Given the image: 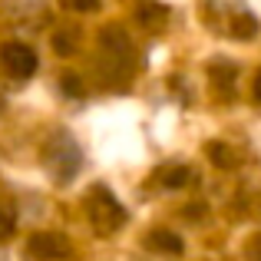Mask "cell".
<instances>
[{"mask_svg": "<svg viewBox=\"0 0 261 261\" xmlns=\"http://www.w3.org/2000/svg\"><path fill=\"white\" fill-rule=\"evenodd\" d=\"M86 215H89V222H93V228L99 231V235H113V231H119L122 225H126V212H122V205L116 202V195L109 189H102V185L89 189Z\"/></svg>", "mask_w": 261, "mask_h": 261, "instance_id": "cell-1", "label": "cell"}, {"mask_svg": "<svg viewBox=\"0 0 261 261\" xmlns=\"http://www.w3.org/2000/svg\"><path fill=\"white\" fill-rule=\"evenodd\" d=\"M0 66H4L13 80H27V76L37 73V53L27 43H4L0 46Z\"/></svg>", "mask_w": 261, "mask_h": 261, "instance_id": "cell-2", "label": "cell"}, {"mask_svg": "<svg viewBox=\"0 0 261 261\" xmlns=\"http://www.w3.org/2000/svg\"><path fill=\"white\" fill-rule=\"evenodd\" d=\"M70 251H73L70 242L63 235H57V231H37L27 242V255L37 261H63V258H70Z\"/></svg>", "mask_w": 261, "mask_h": 261, "instance_id": "cell-3", "label": "cell"}, {"mask_svg": "<svg viewBox=\"0 0 261 261\" xmlns=\"http://www.w3.org/2000/svg\"><path fill=\"white\" fill-rule=\"evenodd\" d=\"M146 245H149L152 251H162V255H182V238H178L175 231H166V228L149 231Z\"/></svg>", "mask_w": 261, "mask_h": 261, "instance_id": "cell-4", "label": "cell"}, {"mask_svg": "<svg viewBox=\"0 0 261 261\" xmlns=\"http://www.w3.org/2000/svg\"><path fill=\"white\" fill-rule=\"evenodd\" d=\"M189 166H166V169H159V182L166 185V189H182V185H189Z\"/></svg>", "mask_w": 261, "mask_h": 261, "instance_id": "cell-5", "label": "cell"}, {"mask_svg": "<svg viewBox=\"0 0 261 261\" xmlns=\"http://www.w3.org/2000/svg\"><path fill=\"white\" fill-rule=\"evenodd\" d=\"M231 33H235L238 40H251L258 33V20L251 17V13H238V17L231 20Z\"/></svg>", "mask_w": 261, "mask_h": 261, "instance_id": "cell-6", "label": "cell"}, {"mask_svg": "<svg viewBox=\"0 0 261 261\" xmlns=\"http://www.w3.org/2000/svg\"><path fill=\"white\" fill-rule=\"evenodd\" d=\"M208 159L215 162L218 169H231V166L238 162L235 155H231V149L225 146V142H208Z\"/></svg>", "mask_w": 261, "mask_h": 261, "instance_id": "cell-7", "label": "cell"}, {"mask_svg": "<svg viewBox=\"0 0 261 261\" xmlns=\"http://www.w3.org/2000/svg\"><path fill=\"white\" fill-rule=\"evenodd\" d=\"M13 228H17V212H13L10 205L0 202V242L13 235Z\"/></svg>", "mask_w": 261, "mask_h": 261, "instance_id": "cell-8", "label": "cell"}, {"mask_svg": "<svg viewBox=\"0 0 261 261\" xmlns=\"http://www.w3.org/2000/svg\"><path fill=\"white\" fill-rule=\"evenodd\" d=\"M53 50H57V53H63V57H70V53L76 50V33H73V30L57 33V37H53Z\"/></svg>", "mask_w": 261, "mask_h": 261, "instance_id": "cell-9", "label": "cell"}, {"mask_svg": "<svg viewBox=\"0 0 261 261\" xmlns=\"http://www.w3.org/2000/svg\"><path fill=\"white\" fill-rule=\"evenodd\" d=\"M139 20H142V23H149V27H155V23H162V20H166V7H155V4H149V7H142V13H139Z\"/></svg>", "mask_w": 261, "mask_h": 261, "instance_id": "cell-10", "label": "cell"}, {"mask_svg": "<svg viewBox=\"0 0 261 261\" xmlns=\"http://www.w3.org/2000/svg\"><path fill=\"white\" fill-rule=\"evenodd\" d=\"M66 10H76V13H93L99 10V0H60Z\"/></svg>", "mask_w": 261, "mask_h": 261, "instance_id": "cell-11", "label": "cell"}, {"mask_svg": "<svg viewBox=\"0 0 261 261\" xmlns=\"http://www.w3.org/2000/svg\"><path fill=\"white\" fill-rule=\"evenodd\" d=\"M63 89H66L70 96H83V83H80L73 73H66V76H63Z\"/></svg>", "mask_w": 261, "mask_h": 261, "instance_id": "cell-12", "label": "cell"}, {"mask_svg": "<svg viewBox=\"0 0 261 261\" xmlns=\"http://www.w3.org/2000/svg\"><path fill=\"white\" fill-rule=\"evenodd\" d=\"M251 96H255V99L261 102V70L255 73V83H251Z\"/></svg>", "mask_w": 261, "mask_h": 261, "instance_id": "cell-13", "label": "cell"}]
</instances>
